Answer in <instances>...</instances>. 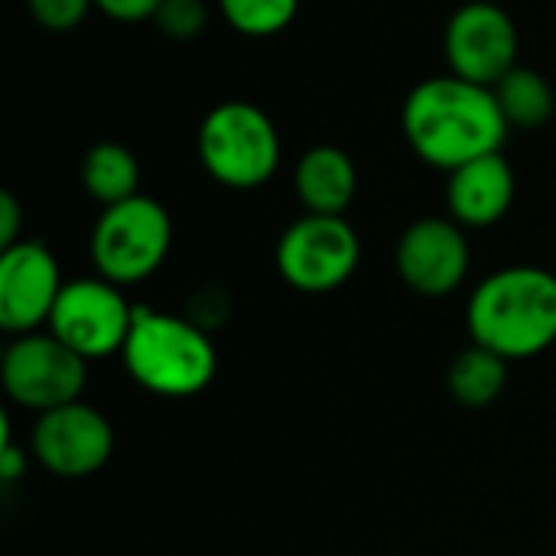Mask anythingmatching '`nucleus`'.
<instances>
[{
	"instance_id": "412c9836",
	"label": "nucleus",
	"mask_w": 556,
	"mask_h": 556,
	"mask_svg": "<svg viewBox=\"0 0 556 556\" xmlns=\"http://www.w3.org/2000/svg\"><path fill=\"white\" fill-rule=\"evenodd\" d=\"M163 0H94V10H101L114 23H143L153 20Z\"/></svg>"
},
{
	"instance_id": "5701e85b",
	"label": "nucleus",
	"mask_w": 556,
	"mask_h": 556,
	"mask_svg": "<svg viewBox=\"0 0 556 556\" xmlns=\"http://www.w3.org/2000/svg\"><path fill=\"white\" fill-rule=\"evenodd\" d=\"M23 231V208L13 192H0V248H13Z\"/></svg>"
},
{
	"instance_id": "20e7f679",
	"label": "nucleus",
	"mask_w": 556,
	"mask_h": 556,
	"mask_svg": "<svg viewBox=\"0 0 556 556\" xmlns=\"http://www.w3.org/2000/svg\"><path fill=\"white\" fill-rule=\"evenodd\" d=\"M195 153L202 169L225 189L248 192L267 186L280 169V130L270 114L251 101L215 104L195 137Z\"/></svg>"
},
{
	"instance_id": "423d86ee",
	"label": "nucleus",
	"mask_w": 556,
	"mask_h": 556,
	"mask_svg": "<svg viewBox=\"0 0 556 556\" xmlns=\"http://www.w3.org/2000/svg\"><path fill=\"white\" fill-rule=\"evenodd\" d=\"M277 274L300 293H332L352 280L362 261L358 231L345 215H303L283 228L277 251Z\"/></svg>"
},
{
	"instance_id": "6e6552de",
	"label": "nucleus",
	"mask_w": 556,
	"mask_h": 556,
	"mask_svg": "<svg viewBox=\"0 0 556 556\" xmlns=\"http://www.w3.org/2000/svg\"><path fill=\"white\" fill-rule=\"evenodd\" d=\"M134 326V306L104 277L68 280L49 319V332L85 362L121 355Z\"/></svg>"
},
{
	"instance_id": "f3484780",
	"label": "nucleus",
	"mask_w": 556,
	"mask_h": 556,
	"mask_svg": "<svg viewBox=\"0 0 556 556\" xmlns=\"http://www.w3.org/2000/svg\"><path fill=\"white\" fill-rule=\"evenodd\" d=\"M446 384H450V394L456 397V404H463L469 410L492 407L508 384V362L472 342V349L459 352L456 362L450 365Z\"/></svg>"
},
{
	"instance_id": "9b49d317",
	"label": "nucleus",
	"mask_w": 556,
	"mask_h": 556,
	"mask_svg": "<svg viewBox=\"0 0 556 556\" xmlns=\"http://www.w3.org/2000/svg\"><path fill=\"white\" fill-rule=\"evenodd\" d=\"M394 261L401 280L414 293L440 300L466 283L472 251H469L466 228L456 218L427 215L404 228Z\"/></svg>"
},
{
	"instance_id": "6ab92c4d",
	"label": "nucleus",
	"mask_w": 556,
	"mask_h": 556,
	"mask_svg": "<svg viewBox=\"0 0 556 556\" xmlns=\"http://www.w3.org/2000/svg\"><path fill=\"white\" fill-rule=\"evenodd\" d=\"M153 23L163 36L176 42L195 39L208 26V3L205 0H163Z\"/></svg>"
},
{
	"instance_id": "f257e3e1",
	"label": "nucleus",
	"mask_w": 556,
	"mask_h": 556,
	"mask_svg": "<svg viewBox=\"0 0 556 556\" xmlns=\"http://www.w3.org/2000/svg\"><path fill=\"white\" fill-rule=\"evenodd\" d=\"M401 130L414 156L443 173L502 153L511 134L495 91L459 75H433L414 85L401 108Z\"/></svg>"
},
{
	"instance_id": "4be33fe9",
	"label": "nucleus",
	"mask_w": 556,
	"mask_h": 556,
	"mask_svg": "<svg viewBox=\"0 0 556 556\" xmlns=\"http://www.w3.org/2000/svg\"><path fill=\"white\" fill-rule=\"evenodd\" d=\"M23 472H26V453L20 450V443H13L10 424L3 417V433H0V479L7 485H13L16 479H23Z\"/></svg>"
},
{
	"instance_id": "2eb2a0df",
	"label": "nucleus",
	"mask_w": 556,
	"mask_h": 556,
	"mask_svg": "<svg viewBox=\"0 0 556 556\" xmlns=\"http://www.w3.org/2000/svg\"><path fill=\"white\" fill-rule=\"evenodd\" d=\"M78 179L101 208L140 195V163L134 150L117 140L94 143L81 160Z\"/></svg>"
},
{
	"instance_id": "f8f14e48",
	"label": "nucleus",
	"mask_w": 556,
	"mask_h": 556,
	"mask_svg": "<svg viewBox=\"0 0 556 556\" xmlns=\"http://www.w3.org/2000/svg\"><path fill=\"white\" fill-rule=\"evenodd\" d=\"M65 280L42 241H16L0 254V329L16 336L49 326Z\"/></svg>"
},
{
	"instance_id": "4468645a",
	"label": "nucleus",
	"mask_w": 556,
	"mask_h": 556,
	"mask_svg": "<svg viewBox=\"0 0 556 556\" xmlns=\"http://www.w3.org/2000/svg\"><path fill=\"white\" fill-rule=\"evenodd\" d=\"M293 189L309 215H345L358 192L355 160L336 143H316L296 160Z\"/></svg>"
},
{
	"instance_id": "ddd939ff",
	"label": "nucleus",
	"mask_w": 556,
	"mask_h": 556,
	"mask_svg": "<svg viewBox=\"0 0 556 556\" xmlns=\"http://www.w3.org/2000/svg\"><path fill=\"white\" fill-rule=\"evenodd\" d=\"M515 192L518 179L505 153L479 156L453 169L446 179L450 218H456L463 228H492L515 205Z\"/></svg>"
},
{
	"instance_id": "7ed1b4c3",
	"label": "nucleus",
	"mask_w": 556,
	"mask_h": 556,
	"mask_svg": "<svg viewBox=\"0 0 556 556\" xmlns=\"http://www.w3.org/2000/svg\"><path fill=\"white\" fill-rule=\"evenodd\" d=\"M127 375L160 397H195L218 371V352L208 329L189 316L134 306V326L121 352Z\"/></svg>"
},
{
	"instance_id": "39448f33",
	"label": "nucleus",
	"mask_w": 556,
	"mask_h": 556,
	"mask_svg": "<svg viewBox=\"0 0 556 556\" xmlns=\"http://www.w3.org/2000/svg\"><path fill=\"white\" fill-rule=\"evenodd\" d=\"M173 248V218L163 202L150 195H134L117 205L101 208L91 228V264L98 277L134 287L150 280Z\"/></svg>"
},
{
	"instance_id": "a211bd4d",
	"label": "nucleus",
	"mask_w": 556,
	"mask_h": 556,
	"mask_svg": "<svg viewBox=\"0 0 556 556\" xmlns=\"http://www.w3.org/2000/svg\"><path fill=\"white\" fill-rule=\"evenodd\" d=\"M300 0H218L222 20L251 39H267L283 33L296 20Z\"/></svg>"
},
{
	"instance_id": "1a4fd4ad",
	"label": "nucleus",
	"mask_w": 556,
	"mask_h": 556,
	"mask_svg": "<svg viewBox=\"0 0 556 556\" xmlns=\"http://www.w3.org/2000/svg\"><path fill=\"white\" fill-rule=\"evenodd\" d=\"M521 36L511 13L492 0L463 3L443 33V55L450 75L495 88L518 62Z\"/></svg>"
},
{
	"instance_id": "f03ea898",
	"label": "nucleus",
	"mask_w": 556,
	"mask_h": 556,
	"mask_svg": "<svg viewBox=\"0 0 556 556\" xmlns=\"http://www.w3.org/2000/svg\"><path fill=\"white\" fill-rule=\"evenodd\" d=\"M469 336L476 345L525 362L556 342V274L547 267H502L489 274L466 306Z\"/></svg>"
},
{
	"instance_id": "0eeeda50",
	"label": "nucleus",
	"mask_w": 556,
	"mask_h": 556,
	"mask_svg": "<svg viewBox=\"0 0 556 556\" xmlns=\"http://www.w3.org/2000/svg\"><path fill=\"white\" fill-rule=\"evenodd\" d=\"M0 381L16 407L46 414L81 401V391L88 384V362L52 332H29L16 336L7 345Z\"/></svg>"
},
{
	"instance_id": "aec40b11",
	"label": "nucleus",
	"mask_w": 556,
	"mask_h": 556,
	"mask_svg": "<svg viewBox=\"0 0 556 556\" xmlns=\"http://www.w3.org/2000/svg\"><path fill=\"white\" fill-rule=\"evenodd\" d=\"M94 0H26L29 16L46 33H72L85 23Z\"/></svg>"
},
{
	"instance_id": "dca6fc26",
	"label": "nucleus",
	"mask_w": 556,
	"mask_h": 556,
	"mask_svg": "<svg viewBox=\"0 0 556 556\" xmlns=\"http://www.w3.org/2000/svg\"><path fill=\"white\" fill-rule=\"evenodd\" d=\"M492 91H495V101H498L511 130L515 127L518 130H538L554 117V85L547 81L544 72H538L531 65H515Z\"/></svg>"
},
{
	"instance_id": "9d476101",
	"label": "nucleus",
	"mask_w": 556,
	"mask_h": 556,
	"mask_svg": "<svg viewBox=\"0 0 556 556\" xmlns=\"http://www.w3.org/2000/svg\"><path fill=\"white\" fill-rule=\"evenodd\" d=\"M29 450L36 463L59 479H88L114 453V427L91 404H65L36 417Z\"/></svg>"
}]
</instances>
